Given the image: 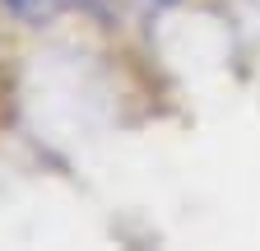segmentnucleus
Masks as SVG:
<instances>
[{"instance_id": "1", "label": "nucleus", "mask_w": 260, "mask_h": 251, "mask_svg": "<svg viewBox=\"0 0 260 251\" xmlns=\"http://www.w3.org/2000/svg\"><path fill=\"white\" fill-rule=\"evenodd\" d=\"M10 5H14L19 14H38V10H42V0H10Z\"/></svg>"}]
</instances>
